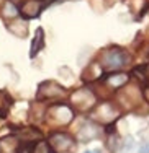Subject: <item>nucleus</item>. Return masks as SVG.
I'll list each match as a JSON object with an SVG mask.
<instances>
[{"label": "nucleus", "instance_id": "obj_1", "mask_svg": "<svg viewBox=\"0 0 149 153\" xmlns=\"http://www.w3.org/2000/svg\"><path fill=\"white\" fill-rule=\"evenodd\" d=\"M129 62V56L125 49L121 47H110V49L103 51L99 59V64L102 68L105 70H111V72H120L126 64Z\"/></svg>", "mask_w": 149, "mask_h": 153}, {"label": "nucleus", "instance_id": "obj_2", "mask_svg": "<svg viewBox=\"0 0 149 153\" xmlns=\"http://www.w3.org/2000/svg\"><path fill=\"white\" fill-rule=\"evenodd\" d=\"M74 117V109L67 104H54L49 109H46L44 119L54 126H67Z\"/></svg>", "mask_w": 149, "mask_h": 153}, {"label": "nucleus", "instance_id": "obj_3", "mask_svg": "<svg viewBox=\"0 0 149 153\" xmlns=\"http://www.w3.org/2000/svg\"><path fill=\"white\" fill-rule=\"evenodd\" d=\"M71 103H72V106H74V109H79V111H90V109H93L97 104V96L92 90L81 88L75 93H72Z\"/></svg>", "mask_w": 149, "mask_h": 153}, {"label": "nucleus", "instance_id": "obj_4", "mask_svg": "<svg viewBox=\"0 0 149 153\" xmlns=\"http://www.w3.org/2000/svg\"><path fill=\"white\" fill-rule=\"evenodd\" d=\"M48 145L54 153H67L74 147V137L66 132H54L48 137Z\"/></svg>", "mask_w": 149, "mask_h": 153}, {"label": "nucleus", "instance_id": "obj_5", "mask_svg": "<svg viewBox=\"0 0 149 153\" xmlns=\"http://www.w3.org/2000/svg\"><path fill=\"white\" fill-rule=\"evenodd\" d=\"M66 93V90L59 85V83L53 82H43L38 86V100H53V98H59Z\"/></svg>", "mask_w": 149, "mask_h": 153}, {"label": "nucleus", "instance_id": "obj_6", "mask_svg": "<svg viewBox=\"0 0 149 153\" xmlns=\"http://www.w3.org/2000/svg\"><path fill=\"white\" fill-rule=\"evenodd\" d=\"M43 7H44V3L41 0H26L18 8V13H21V16H25V18H36V16H39Z\"/></svg>", "mask_w": 149, "mask_h": 153}, {"label": "nucleus", "instance_id": "obj_7", "mask_svg": "<svg viewBox=\"0 0 149 153\" xmlns=\"http://www.w3.org/2000/svg\"><path fill=\"white\" fill-rule=\"evenodd\" d=\"M95 116L99 117V121H102L103 124L113 122V117H118L120 112L111 106V104H100L95 108Z\"/></svg>", "mask_w": 149, "mask_h": 153}, {"label": "nucleus", "instance_id": "obj_8", "mask_svg": "<svg viewBox=\"0 0 149 153\" xmlns=\"http://www.w3.org/2000/svg\"><path fill=\"white\" fill-rule=\"evenodd\" d=\"M95 137H99V127L92 122H87L84 127H81L77 132V138L82 142H89V140H93Z\"/></svg>", "mask_w": 149, "mask_h": 153}, {"label": "nucleus", "instance_id": "obj_9", "mask_svg": "<svg viewBox=\"0 0 149 153\" xmlns=\"http://www.w3.org/2000/svg\"><path fill=\"white\" fill-rule=\"evenodd\" d=\"M7 30L10 33H13L15 36H18V38H25L28 34V25H26V21L20 20V18H15V20L7 23Z\"/></svg>", "mask_w": 149, "mask_h": 153}, {"label": "nucleus", "instance_id": "obj_10", "mask_svg": "<svg viewBox=\"0 0 149 153\" xmlns=\"http://www.w3.org/2000/svg\"><path fill=\"white\" fill-rule=\"evenodd\" d=\"M128 78H129V76L126 74H123V72H113V74H110L107 78L103 80V82L107 83L108 86H111L113 90H116V88L125 86L126 83H128Z\"/></svg>", "mask_w": 149, "mask_h": 153}, {"label": "nucleus", "instance_id": "obj_11", "mask_svg": "<svg viewBox=\"0 0 149 153\" xmlns=\"http://www.w3.org/2000/svg\"><path fill=\"white\" fill-rule=\"evenodd\" d=\"M43 47H44V31H43V28H38L36 34H35V39H33V44H31V49H30V56L35 57Z\"/></svg>", "mask_w": 149, "mask_h": 153}, {"label": "nucleus", "instance_id": "obj_12", "mask_svg": "<svg viewBox=\"0 0 149 153\" xmlns=\"http://www.w3.org/2000/svg\"><path fill=\"white\" fill-rule=\"evenodd\" d=\"M103 68L100 67V64H92L87 67V70L84 72V82H93V80H99L102 76Z\"/></svg>", "mask_w": 149, "mask_h": 153}, {"label": "nucleus", "instance_id": "obj_13", "mask_svg": "<svg viewBox=\"0 0 149 153\" xmlns=\"http://www.w3.org/2000/svg\"><path fill=\"white\" fill-rule=\"evenodd\" d=\"M2 15L3 18H7L8 21H12V20H15V18L18 16V8L15 5H13V2H5L2 5Z\"/></svg>", "mask_w": 149, "mask_h": 153}, {"label": "nucleus", "instance_id": "obj_14", "mask_svg": "<svg viewBox=\"0 0 149 153\" xmlns=\"http://www.w3.org/2000/svg\"><path fill=\"white\" fill-rule=\"evenodd\" d=\"M20 135L25 142H35V140H41L43 138L41 132H38V130H35V129H26V130H23Z\"/></svg>", "mask_w": 149, "mask_h": 153}, {"label": "nucleus", "instance_id": "obj_15", "mask_svg": "<svg viewBox=\"0 0 149 153\" xmlns=\"http://www.w3.org/2000/svg\"><path fill=\"white\" fill-rule=\"evenodd\" d=\"M36 150V143L35 142H21L17 147L15 153H35Z\"/></svg>", "mask_w": 149, "mask_h": 153}, {"label": "nucleus", "instance_id": "obj_16", "mask_svg": "<svg viewBox=\"0 0 149 153\" xmlns=\"http://www.w3.org/2000/svg\"><path fill=\"white\" fill-rule=\"evenodd\" d=\"M10 96L5 91H0V116L7 114V109L10 108Z\"/></svg>", "mask_w": 149, "mask_h": 153}, {"label": "nucleus", "instance_id": "obj_17", "mask_svg": "<svg viewBox=\"0 0 149 153\" xmlns=\"http://www.w3.org/2000/svg\"><path fill=\"white\" fill-rule=\"evenodd\" d=\"M107 145H108V148H110L111 152H116V150H118V148L121 147V138L118 137V134L113 132V138H111V137H108Z\"/></svg>", "mask_w": 149, "mask_h": 153}, {"label": "nucleus", "instance_id": "obj_18", "mask_svg": "<svg viewBox=\"0 0 149 153\" xmlns=\"http://www.w3.org/2000/svg\"><path fill=\"white\" fill-rule=\"evenodd\" d=\"M35 153H54V152L49 148V145L46 143V142H41L39 145H36V150H35Z\"/></svg>", "mask_w": 149, "mask_h": 153}, {"label": "nucleus", "instance_id": "obj_19", "mask_svg": "<svg viewBox=\"0 0 149 153\" xmlns=\"http://www.w3.org/2000/svg\"><path fill=\"white\" fill-rule=\"evenodd\" d=\"M138 153H149V140L139 145V148H138Z\"/></svg>", "mask_w": 149, "mask_h": 153}, {"label": "nucleus", "instance_id": "obj_20", "mask_svg": "<svg viewBox=\"0 0 149 153\" xmlns=\"http://www.w3.org/2000/svg\"><path fill=\"white\" fill-rule=\"evenodd\" d=\"M84 153H100L99 150H87V152H84Z\"/></svg>", "mask_w": 149, "mask_h": 153}, {"label": "nucleus", "instance_id": "obj_21", "mask_svg": "<svg viewBox=\"0 0 149 153\" xmlns=\"http://www.w3.org/2000/svg\"><path fill=\"white\" fill-rule=\"evenodd\" d=\"M51 2H54V0H49V2H48V3H51Z\"/></svg>", "mask_w": 149, "mask_h": 153}]
</instances>
